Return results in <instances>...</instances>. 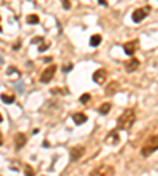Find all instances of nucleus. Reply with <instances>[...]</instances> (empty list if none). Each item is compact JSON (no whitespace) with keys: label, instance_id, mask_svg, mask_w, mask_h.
<instances>
[{"label":"nucleus","instance_id":"24","mask_svg":"<svg viewBox=\"0 0 158 176\" xmlns=\"http://www.w3.org/2000/svg\"><path fill=\"white\" fill-rule=\"evenodd\" d=\"M0 145H3V135H2V132H0Z\"/></svg>","mask_w":158,"mask_h":176},{"label":"nucleus","instance_id":"20","mask_svg":"<svg viewBox=\"0 0 158 176\" xmlns=\"http://www.w3.org/2000/svg\"><path fill=\"white\" fill-rule=\"evenodd\" d=\"M33 174H35V171L29 165H25V176H33Z\"/></svg>","mask_w":158,"mask_h":176},{"label":"nucleus","instance_id":"18","mask_svg":"<svg viewBox=\"0 0 158 176\" xmlns=\"http://www.w3.org/2000/svg\"><path fill=\"white\" fill-rule=\"evenodd\" d=\"M90 99H92V96H90V94H87V93H85V94H82V96L79 98V101H81L82 104H87Z\"/></svg>","mask_w":158,"mask_h":176},{"label":"nucleus","instance_id":"19","mask_svg":"<svg viewBox=\"0 0 158 176\" xmlns=\"http://www.w3.org/2000/svg\"><path fill=\"white\" fill-rule=\"evenodd\" d=\"M48 47H49V43H44V41H43L41 44H40V47H38V52H44Z\"/></svg>","mask_w":158,"mask_h":176},{"label":"nucleus","instance_id":"9","mask_svg":"<svg viewBox=\"0 0 158 176\" xmlns=\"http://www.w3.org/2000/svg\"><path fill=\"white\" fill-rule=\"evenodd\" d=\"M136 49H138V41H136V39H135V41H128V43L123 44V50H125L127 55H130V57L135 55Z\"/></svg>","mask_w":158,"mask_h":176},{"label":"nucleus","instance_id":"21","mask_svg":"<svg viewBox=\"0 0 158 176\" xmlns=\"http://www.w3.org/2000/svg\"><path fill=\"white\" fill-rule=\"evenodd\" d=\"M43 41H44V38L36 36V38H33V39H32V44H38V43H43Z\"/></svg>","mask_w":158,"mask_h":176},{"label":"nucleus","instance_id":"6","mask_svg":"<svg viewBox=\"0 0 158 176\" xmlns=\"http://www.w3.org/2000/svg\"><path fill=\"white\" fill-rule=\"evenodd\" d=\"M92 79H94V82L98 84V85H103L104 82H106V79H108V72L106 69H97L94 72V76H92Z\"/></svg>","mask_w":158,"mask_h":176},{"label":"nucleus","instance_id":"8","mask_svg":"<svg viewBox=\"0 0 158 176\" xmlns=\"http://www.w3.org/2000/svg\"><path fill=\"white\" fill-rule=\"evenodd\" d=\"M139 60L138 58H135V57H131L130 60H127L125 61V71L127 72H133V71H136L138 68H139Z\"/></svg>","mask_w":158,"mask_h":176},{"label":"nucleus","instance_id":"22","mask_svg":"<svg viewBox=\"0 0 158 176\" xmlns=\"http://www.w3.org/2000/svg\"><path fill=\"white\" fill-rule=\"evenodd\" d=\"M71 69H73V65H71V63H68L67 66H63V71H65V72H68V71H71Z\"/></svg>","mask_w":158,"mask_h":176},{"label":"nucleus","instance_id":"16","mask_svg":"<svg viewBox=\"0 0 158 176\" xmlns=\"http://www.w3.org/2000/svg\"><path fill=\"white\" fill-rule=\"evenodd\" d=\"M109 110H111V102H104V104L100 107V113H101V115H108Z\"/></svg>","mask_w":158,"mask_h":176},{"label":"nucleus","instance_id":"5","mask_svg":"<svg viewBox=\"0 0 158 176\" xmlns=\"http://www.w3.org/2000/svg\"><path fill=\"white\" fill-rule=\"evenodd\" d=\"M149 13H150V6H142V8L135 10V13H133V22L139 24L141 21H144V19L149 16Z\"/></svg>","mask_w":158,"mask_h":176},{"label":"nucleus","instance_id":"26","mask_svg":"<svg viewBox=\"0 0 158 176\" xmlns=\"http://www.w3.org/2000/svg\"><path fill=\"white\" fill-rule=\"evenodd\" d=\"M2 121H3V116H2V113H0V123H2Z\"/></svg>","mask_w":158,"mask_h":176},{"label":"nucleus","instance_id":"14","mask_svg":"<svg viewBox=\"0 0 158 176\" xmlns=\"http://www.w3.org/2000/svg\"><path fill=\"white\" fill-rule=\"evenodd\" d=\"M101 44V35H92L90 36V46L92 47H97Z\"/></svg>","mask_w":158,"mask_h":176},{"label":"nucleus","instance_id":"15","mask_svg":"<svg viewBox=\"0 0 158 176\" xmlns=\"http://www.w3.org/2000/svg\"><path fill=\"white\" fill-rule=\"evenodd\" d=\"M2 101L5 104H13L15 102V94H10V93H2Z\"/></svg>","mask_w":158,"mask_h":176},{"label":"nucleus","instance_id":"3","mask_svg":"<svg viewBox=\"0 0 158 176\" xmlns=\"http://www.w3.org/2000/svg\"><path fill=\"white\" fill-rule=\"evenodd\" d=\"M114 173H115V170H114L112 165L101 164V165H98V167H95L92 170L89 176H114Z\"/></svg>","mask_w":158,"mask_h":176},{"label":"nucleus","instance_id":"7","mask_svg":"<svg viewBox=\"0 0 158 176\" xmlns=\"http://www.w3.org/2000/svg\"><path fill=\"white\" fill-rule=\"evenodd\" d=\"M84 151H85V148H84L82 145L73 146V148H71V151H70V157H71V160H77V159H81V157H82V154H84Z\"/></svg>","mask_w":158,"mask_h":176},{"label":"nucleus","instance_id":"4","mask_svg":"<svg viewBox=\"0 0 158 176\" xmlns=\"http://www.w3.org/2000/svg\"><path fill=\"white\" fill-rule=\"evenodd\" d=\"M56 69H57V66H56V65H49L46 69L41 72L40 82H41V84H49L51 80H52V77H54V74H56Z\"/></svg>","mask_w":158,"mask_h":176},{"label":"nucleus","instance_id":"25","mask_svg":"<svg viewBox=\"0 0 158 176\" xmlns=\"http://www.w3.org/2000/svg\"><path fill=\"white\" fill-rule=\"evenodd\" d=\"M3 29H2V18H0V32H2Z\"/></svg>","mask_w":158,"mask_h":176},{"label":"nucleus","instance_id":"11","mask_svg":"<svg viewBox=\"0 0 158 176\" xmlns=\"http://www.w3.org/2000/svg\"><path fill=\"white\" fill-rule=\"evenodd\" d=\"M25 143H27V135H25V134L19 132V134L15 135V146L18 148V150H21Z\"/></svg>","mask_w":158,"mask_h":176},{"label":"nucleus","instance_id":"10","mask_svg":"<svg viewBox=\"0 0 158 176\" xmlns=\"http://www.w3.org/2000/svg\"><path fill=\"white\" fill-rule=\"evenodd\" d=\"M118 134H117V131H111L106 137H104V143L106 145H117L118 143Z\"/></svg>","mask_w":158,"mask_h":176},{"label":"nucleus","instance_id":"12","mask_svg":"<svg viewBox=\"0 0 158 176\" xmlns=\"http://www.w3.org/2000/svg\"><path fill=\"white\" fill-rule=\"evenodd\" d=\"M71 118H73V121H74V124H77V126L87 121V115H85V113H81V112L73 113V115H71Z\"/></svg>","mask_w":158,"mask_h":176},{"label":"nucleus","instance_id":"17","mask_svg":"<svg viewBox=\"0 0 158 176\" xmlns=\"http://www.w3.org/2000/svg\"><path fill=\"white\" fill-rule=\"evenodd\" d=\"M27 22H29V24H38V22H40V18H38L36 14H29V16H27Z\"/></svg>","mask_w":158,"mask_h":176},{"label":"nucleus","instance_id":"1","mask_svg":"<svg viewBox=\"0 0 158 176\" xmlns=\"http://www.w3.org/2000/svg\"><path fill=\"white\" fill-rule=\"evenodd\" d=\"M136 121V112L133 109H127L117 119V131H128L133 127Z\"/></svg>","mask_w":158,"mask_h":176},{"label":"nucleus","instance_id":"23","mask_svg":"<svg viewBox=\"0 0 158 176\" xmlns=\"http://www.w3.org/2000/svg\"><path fill=\"white\" fill-rule=\"evenodd\" d=\"M62 5H63V8H65V10H70V8H71V3H70V2H67V0H63V3H62Z\"/></svg>","mask_w":158,"mask_h":176},{"label":"nucleus","instance_id":"2","mask_svg":"<svg viewBox=\"0 0 158 176\" xmlns=\"http://www.w3.org/2000/svg\"><path fill=\"white\" fill-rule=\"evenodd\" d=\"M156 150H158V134L150 135V137L146 140V143L142 145L141 154H142L144 157H149V156H150V154H153Z\"/></svg>","mask_w":158,"mask_h":176},{"label":"nucleus","instance_id":"13","mask_svg":"<svg viewBox=\"0 0 158 176\" xmlns=\"http://www.w3.org/2000/svg\"><path fill=\"white\" fill-rule=\"evenodd\" d=\"M118 90H120V85H118V82H111V84L106 87V94H108V96H112V94H115Z\"/></svg>","mask_w":158,"mask_h":176}]
</instances>
